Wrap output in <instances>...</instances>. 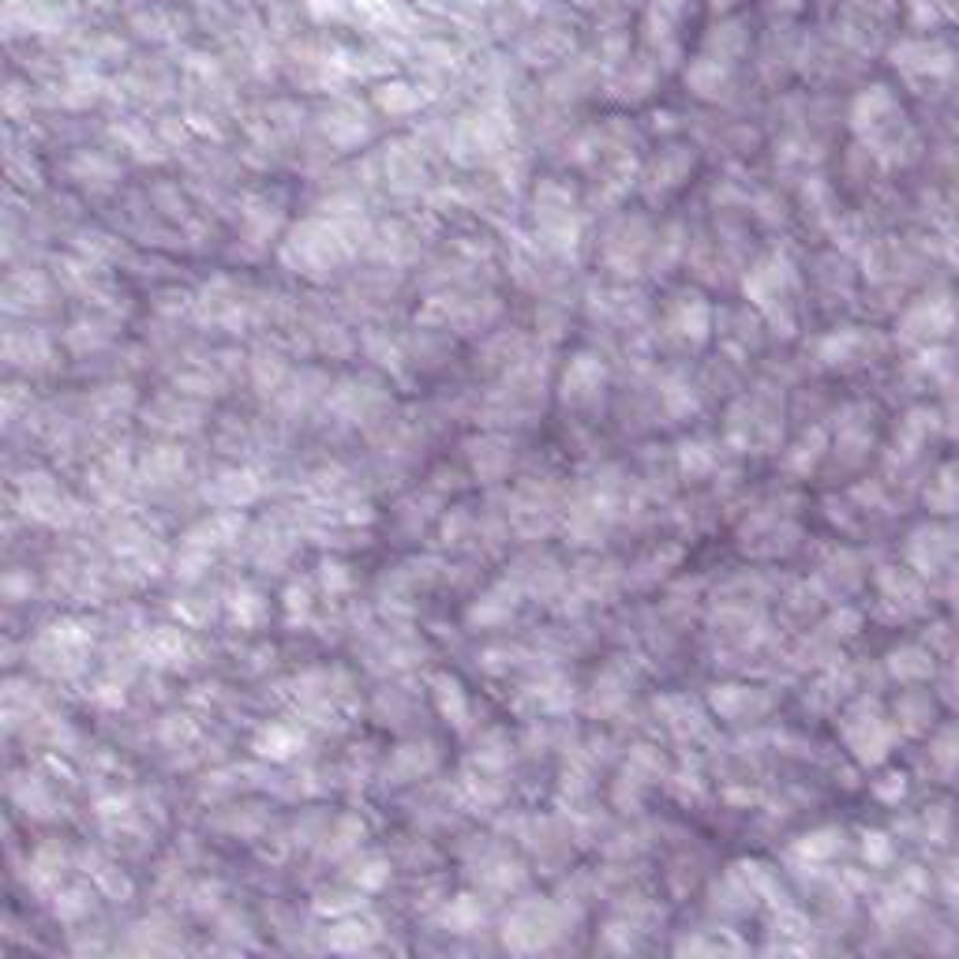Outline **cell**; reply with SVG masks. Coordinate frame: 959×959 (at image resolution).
Segmentation results:
<instances>
[{
  "mask_svg": "<svg viewBox=\"0 0 959 959\" xmlns=\"http://www.w3.org/2000/svg\"><path fill=\"white\" fill-rule=\"evenodd\" d=\"M90 641H94L90 623H82V618H76V615H64L38 634L35 664L41 667V672L64 675V679H68V675L82 672V660H87V652H90Z\"/></svg>",
  "mask_w": 959,
  "mask_h": 959,
  "instance_id": "cell-1",
  "label": "cell"
},
{
  "mask_svg": "<svg viewBox=\"0 0 959 959\" xmlns=\"http://www.w3.org/2000/svg\"><path fill=\"white\" fill-rule=\"evenodd\" d=\"M345 259V240L342 229H330L322 221H304L285 244V263L296 267L301 274H327L330 267Z\"/></svg>",
  "mask_w": 959,
  "mask_h": 959,
  "instance_id": "cell-2",
  "label": "cell"
},
{
  "mask_svg": "<svg viewBox=\"0 0 959 959\" xmlns=\"http://www.w3.org/2000/svg\"><path fill=\"white\" fill-rule=\"evenodd\" d=\"M20 502L23 510H27V517L41 521V525H72V521L79 517L76 502L46 473H27L20 479Z\"/></svg>",
  "mask_w": 959,
  "mask_h": 959,
  "instance_id": "cell-3",
  "label": "cell"
},
{
  "mask_svg": "<svg viewBox=\"0 0 959 959\" xmlns=\"http://www.w3.org/2000/svg\"><path fill=\"white\" fill-rule=\"evenodd\" d=\"M139 656L162 672H188L200 656V644L184 626H154L139 638Z\"/></svg>",
  "mask_w": 959,
  "mask_h": 959,
  "instance_id": "cell-4",
  "label": "cell"
},
{
  "mask_svg": "<svg viewBox=\"0 0 959 959\" xmlns=\"http://www.w3.org/2000/svg\"><path fill=\"white\" fill-rule=\"evenodd\" d=\"M551 919H555V911H551L548 904H521L510 911L507 925H502V941H507V948H514V952L544 948L551 937Z\"/></svg>",
  "mask_w": 959,
  "mask_h": 959,
  "instance_id": "cell-5",
  "label": "cell"
},
{
  "mask_svg": "<svg viewBox=\"0 0 959 959\" xmlns=\"http://www.w3.org/2000/svg\"><path fill=\"white\" fill-rule=\"evenodd\" d=\"M259 495H263V479L255 469H221L218 476L203 484V499L218 510L252 507Z\"/></svg>",
  "mask_w": 959,
  "mask_h": 959,
  "instance_id": "cell-6",
  "label": "cell"
},
{
  "mask_svg": "<svg viewBox=\"0 0 959 959\" xmlns=\"http://www.w3.org/2000/svg\"><path fill=\"white\" fill-rule=\"evenodd\" d=\"M240 536H244V514H240V510H221V514H210L206 521H200V525L188 528L184 544L210 551V555L218 559L221 551L240 544Z\"/></svg>",
  "mask_w": 959,
  "mask_h": 959,
  "instance_id": "cell-7",
  "label": "cell"
},
{
  "mask_svg": "<svg viewBox=\"0 0 959 959\" xmlns=\"http://www.w3.org/2000/svg\"><path fill=\"white\" fill-rule=\"evenodd\" d=\"M517 611V585L495 581L484 597H476L465 611V623L473 630H495V626L510 623V615Z\"/></svg>",
  "mask_w": 959,
  "mask_h": 959,
  "instance_id": "cell-8",
  "label": "cell"
},
{
  "mask_svg": "<svg viewBox=\"0 0 959 959\" xmlns=\"http://www.w3.org/2000/svg\"><path fill=\"white\" fill-rule=\"evenodd\" d=\"M439 765V746L427 739L417 742H405L391 754L386 760V783H412V780H424L427 772H435Z\"/></svg>",
  "mask_w": 959,
  "mask_h": 959,
  "instance_id": "cell-9",
  "label": "cell"
},
{
  "mask_svg": "<svg viewBox=\"0 0 959 959\" xmlns=\"http://www.w3.org/2000/svg\"><path fill=\"white\" fill-rule=\"evenodd\" d=\"M304 746H308V734L296 724H267L259 727L252 739L255 757L274 760V765H285V760H293L296 754H304Z\"/></svg>",
  "mask_w": 959,
  "mask_h": 959,
  "instance_id": "cell-10",
  "label": "cell"
},
{
  "mask_svg": "<svg viewBox=\"0 0 959 959\" xmlns=\"http://www.w3.org/2000/svg\"><path fill=\"white\" fill-rule=\"evenodd\" d=\"M432 701H435V713H439L453 731H469V719H473V708H469V693L461 686L458 675L450 672H435L432 675Z\"/></svg>",
  "mask_w": 959,
  "mask_h": 959,
  "instance_id": "cell-11",
  "label": "cell"
},
{
  "mask_svg": "<svg viewBox=\"0 0 959 959\" xmlns=\"http://www.w3.org/2000/svg\"><path fill=\"white\" fill-rule=\"evenodd\" d=\"M226 618H229V626H236V630H259V626L270 618V603L255 585H247V581L233 585L226 597Z\"/></svg>",
  "mask_w": 959,
  "mask_h": 959,
  "instance_id": "cell-12",
  "label": "cell"
},
{
  "mask_svg": "<svg viewBox=\"0 0 959 959\" xmlns=\"http://www.w3.org/2000/svg\"><path fill=\"white\" fill-rule=\"evenodd\" d=\"M379 930L371 922H360L357 915H345V919H337L334 925L327 930V945L334 948V952H345V956H357V952H368L371 945H375Z\"/></svg>",
  "mask_w": 959,
  "mask_h": 959,
  "instance_id": "cell-13",
  "label": "cell"
},
{
  "mask_svg": "<svg viewBox=\"0 0 959 959\" xmlns=\"http://www.w3.org/2000/svg\"><path fill=\"white\" fill-rule=\"evenodd\" d=\"M117 555L136 562L146 574H158V566L165 562V548L154 536H146L143 528H124V536H117Z\"/></svg>",
  "mask_w": 959,
  "mask_h": 959,
  "instance_id": "cell-14",
  "label": "cell"
},
{
  "mask_svg": "<svg viewBox=\"0 0 959 959\" xmlns=\"http://www.w3.org/2000/svg\"><path fill=\"white\" fill-rule=\"evenodd\" d=\"M469 461H473L476 479L491 484V479H499L502 473H507L510 450H507V443H502V439L487 435V439H473V443H469Z\"/></svg>",
  "mask_w": 959,
  "mask_h": 959,
  "instance_id": "cell-15",
  "label": "cell"
},
{
  "mask_svg": "<svg viewBox=\"0 0 959 959\" xmlns=\"http://www.w3.org/2000/svg\"><path fill=\"white\" fill-rule=\"evenodd\" d=\"M379 401H383V394H379L375 386L353 379V383H342V391L334 394V412L342 420H349V424H360V417L379 409Z\"/></svg>",
  "mask_w": 959,
  "mask_h": 959,
  "instance_id": "cell-16",
  "label": "cell"
},
{
  "mask_svg": "<svg viewBox=\"0 0 959 959\" xmlns=\"http://www.w3.org/2000/svg\"><path fill=\"white\" fill-rule=\"evenodd\" d=\"M479 922H484V907L476 896H458L439 911V925L450 933H476Z\"/></svg>",
  "mask_w": 959,
  "mask_h": 959,
  "instance_id": "cell-17",
  "label": "cell"
},
{
  "mask_svg": "<svg viewBox=\"0 0 959 959\" xmlns=\"http://www.w3.org/2000/svg\"><path fill=\"white\" fill-rule=\"evenodd\" d=\"M180 473H184V450H177V446H162V450H154L151 458L143 461V484L165 487Z\"/></svg>",
  "mask_w": 959,
  "mask_h": 959,
  "instance_id": "cell-18",
  "label": "cell"
},
{
  "mask_svg": "<svg viewBox=\"0 0 959 959\" xmlns=\"http://www.w3.org/2000/svg\"><path fill=\"white\" fill-rule=\"evenodd\" d=\"M64 870H68V855H64L61 843H41L35 858H30V878H35V884H41V888L61 881Z\"/></svg>",
  "mask_w": 959,
  "mask_h": 959,
  "instance_id": "cell-19",
  "label": "cell"
},
{
  "mask_svg": "<svg viewBox=\"0 0 959 959\" xmlns=\"http://www.w3.org/2000/svg\"><path fill=\"white\" fill-rule=\"evenodd\" d=\"M349 881L357 884L360 892H383L391 884V858L383 855H363L353 862Z\"/></svg>",
  "mask_w": 959,
  "mask_h": 959,
  "instance_id": "cell-20",
  "label": "cell"
},
{
  "mask_svg": "<svg viewBox=\"0 0 959 959\" xmlns=\"http://www.w3.org/2000/svg\"><path fill=\"white\" fill-rule=\"evenodd\" d=\"M12 798L20 802V806L27 809V814L41 817V821L56 817V802H53V795H49L46 783L35 780V776H27V780H23V783H15V788H12Z\"/></svg>",
  "mask_w": 959,
  "mask_h": 959,
  "instance_id": "cell-21",
  "label": "cell"
},
{
  "mask_svg": "<svg viewBox=\"0 0 959 959\" xmlns=\"http://www.w3.org/2000/svg\"><path fill=\"white\" fill-rule=\"evenodd\" d=\"M363 836H368V829H363V821L360 817H342V821L334 824V829H330V836H327V855L330 858H337V855H349V851H357L360 843H363Z\"/></svg>",
  "mask_w": 959,
  "mask_h": 959,
  "instance_id": "cell-22",
  "label": "cell"
},
{
  "mask_svg": "<svg viewBox=\"0 0 959 959\" xmlns=\"http://www.w3.org/2000/svg\"><path fill=\"white\" fill-rule=\"evenodd\" d=\"M53 911H56V919H61V922L87 919V915L94 911V892L82 888V884H72V888H64L61 896H56Z\"/></svg>",
  "mask_w": 959,
  "mask_h": 959,
  "instance_id": "cell-23",
  "label": "cell"
},
{
  "mask_svg": "<svg viewBox=\"0 0 959 959\" xmlns=\"http://www.w3.org/2000/svg\"><path fill=\"white\" fill-rule=\"evenodd\" d=\"M363 892H342V888H322L316 896V911L330 915V919H345V915H357L363 907Z\"/></svg>",
  "mask_w": 959,
  "mask_h": 959,
  "instance_id": "cell-24",
  "label": "cell"
},
{
  "mask_svg": "<svg viewBox=\"0 0 959 959\" xmlns=\"http://www.w3.org/2000/svg\"><path fill=\"white\" fill-rule=\"evenodd\" d=\"M319 589H322V597H330V600L345 597V592L353 589L349 566H345V562H337V559H322L319 562Z\"/></svg>",
  "mask_w": 959,
  "mask_h": 959,
  "instance_id": "cell-25",
  "label": "cell"
},
{
  "mask_svg": "<svg viewBox=\"0 0 959 959\" xmlns=\"http://www.w3.org/2000/svg\"><path fill=\"white\" fill-rule=\"evenodd\" d=\"M281 600H285V623L293 626V630L311 618V585L308 581H293Z\"/></svg>",
  "mask_w": 959,
  "mask_h": 959,
  "instance_id": "cell-26",
  "label": "cell"
},
{
  "mask_svg": "<svg viewBox=\"0 0 959 959\" xmlns=\"http://www.w3.org/2000/svg\"><path fill=\"white\" fill-rule=\"evenodd\" d=\"M0 592H4L8 603L30 600V592H35V577H30L27 570H8L4 581H0Z\"/></svg>",
  "mask_w": 959,
  "mask_h": 959,
  "instance_id": "cell-27",
  "label": "cell"
},
{
  "mask_svg": "<svg viewBox=\"0 0 959 959\" xmlns=\"http://www.w3.org/2000/svg\"><path fill=\"white\" fill-rule=\"evenodd\" d=\"M195 724L188 716H169L165 719V727H162V739L169 742V746H184V742H192L195 739Z\"/></svg>",
  "mask_w": 959,
  "mask_h": 959,
  "instance_id": "cell-28",
  "label": "cell"
},
{
  "mask_svg": "<svg viewBox=\"0 0 959 959\" xmlns=\"http://www.w3.org/2000/svg\"><path fill=\"white\" fill-rule=\"evenodd\" d=\"M94 881L102 884V888H110L117 899H124L131 892V884L124 881V873L117 870V866H110V862H94Z\"/></svg>",
  "mask_w": 959,
  "mask_h": 959,
  "instance_id": "cell-29",
  "label": "cell"
},
{
  "mask_svg": "<svg viewBox=\"0 0 959 959\" xmlns=\"http://www.w3.org/2000/svg\"><path fill=\"white\" fill-rule=\"evenodd\" d=\"M405 87H386V90H379V102H383V110H391V113H405V110H412V105L420 102L417 94H401Z\"/></svg>",
  "mask_w": 959,
  "mask_h": 959,
  "instance_id": "cell-30",
  "label": "cell"
}]
</instances>
